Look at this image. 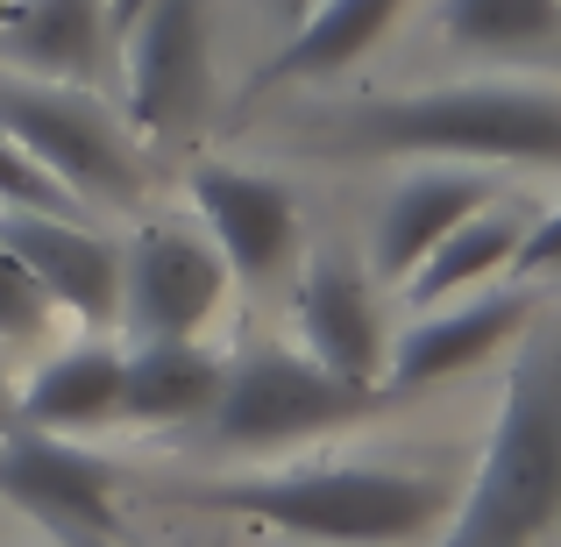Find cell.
Listing matches in <instances>:
<instances>
[{"label": "cell", "instance_id": "4", "mask_svg": "<svg viewBox=\"0 0 561 547\" xmlns=\"http://www.w3.org/2000/svg\"><path fill=\"white\" fill-rule=\"evenodd\" d=\"M391 406H405L391 384L334 377L306 349H249L220 377V398L199 420V441L220 455H277V448L320 441L334 426H356V420L391 412Z\"/></svg>", "mask_w": 561, "mask_h": 547}, {"label": "cell", "instance_id": "11", "mask_svg": "<svg viewBox=\"0 0 561 547\" xmlns=\"http://www.w3.org/2000/svg\"><path fill=\"white\" fill-rule=\"evenodd\" d=\"M299 342L313 363H328L334 377L356 384H383V363H391V342H383V314H377V285L356 257L342 249H320L299 277Z\"/></svg>", "mask_w": 561, "mask_h": 547}, {"label": "cell", "instance_id": "22", "mask_svg": "<svg viewBox=\"0 0 561 547\" xmlns=\"http://www.w3.org/2000/svg\"><path fill=\"white\" fill-rule=\"evenodd\" d=\"M512 271H519V277H548V271H561V214L526 220V242H519V257H512Z\"/></svg>", "mask_w": 561, "mask_h": 547}, {"label": "cell", "instance_id": "2", "mask_svg": "<svg viewBox=\"0 0 561 547\" xmlns=\"http://www.w3.org/2000/svg\"><path fill=\"white\" fill-rule=\"evenodd\" d=\"M179 505L234 512V520L277 526L313 547H426L455 520L448 469L420 463H313L277 477H220L171 491Z\"/></svg>", "mask_w": 561, "mask_h": 547}, {"label": "cell", "instance_id": "23", "mask_svg": "<svg viewBox=\"0 0 561 547\" xmlns=\"http://www.w3.org/2000/svg\"><path fill=\"white\" fill-rule=\"evenodd\" d=\"M14 426V384H8V369H0V434Z\"/></svg>", "mask_w": 561, "mask_h": 547}, {"label": "cell", "instance_id": "21", "mask_svg": "<svg viewBox=\"0 0 561 547\" xmlns=\"http://www.w3.org/2000/svg\"><path fill=\"white\" fill-rule=\"evenodd\" d=\"M43 328H50V299L22 271V257L0 242V342H36Z\"/></svg>", "mask_w": 561, "mask_h": 547}, {"label": "cell", "instance_id": "7", "mask_svg": "<svg viewBox=\"0 0 561 547\" xmlns=\"http://www.w3.org/2000/svg\"><path fill=\"white\" fill-rule=\"evenodd\" d=\"M0 498L14 512L43 526L65 547H100L122 540V520H114V469L100 463L93 448L65 434H36V426H8L0 434Z\"/></svg>", "mask_w": 561, "mask_h": 547}, {"label": "cell", "instance_id": "16", "mask_svg": "<svg viewBox=\"0 0 561 547\" xmlns=\"http://www.w3.org/2000/svg\"><path fill=\"white\" fill-rule=\"evenodd\" d=\"M122 420V349L114 342H79L65 356H50L36 377L14 391V426L36 434H100Z\"/></svg>", "mask_w": 561, "mask_h": 547}, {"label": "cell", "instance_id": "12", "mask_svg": "<svg viewBox=\"0 0 561 547\" xmlns=\"http://www.w3.org/2000/svg\"><path fill=\"white\" fill-rule=\"evenodd\" d=\"M526 320H534V292L526 285H505V292H491V299H469V306H455V314H426L420 328H405L391 342L383 384H391L398 398L434 391V384L462 377L469 363H483L505 342H519Z\"/></svg>", "mask_w": 561, "mask_h": 547}, {"label": "cell", "instance_id": "24", "mask_svg": "<svg viewBox=\"0 0 561 547\" xmlns=\"http://www.w3.org/2000/svg\"><path fill=\"white\" fill-rule=\"evenodd\" d=\"M306 8H313V0H277V14H285V22H299Z\"/></svg>", "mask_w": 561, "mask_h": 547}, {"label": "cell", "instance_id": "13", "mask_svg": "<svg viewBox=\"0 0 561 547\" xmlns=\"http://www.w3.org/2000/svg\"><path fill=\"white\" fill-rule=\"evenodd\" d=\"M0 50L43 86H93L107 50V0H0Z\"/></svg>", "mask_w": 561, "mask_h": 547}, {"label": "cell", "instance_id": "5", "mask_svg": "<svg viewBox=\"0 0 561 547\" xmlns=\"http://www.w3.org/2000/svg\"><path fill=\"white\" fill-rule=\"evenodd\" d=\"M0 136L36 157L79 206H136L142 200L136 143L85 86H43V79L0 86Z\"/></svg>", "mask_w": 561, "mask_h": 547}, {"label": "cell", "instance_id": "8", "mask_svg": "<svg viewBox=\"0 0 561 547\" xmlns=\"http://www.w3.org/2000/svg\"><path fill=\"white\" fill-rule=\"evenodd\" d=\"M228 299V263L199 228L157 220L122 249V328L136 342H199Z\"/></svg>", "mask_w": 561, "mask_h": 547}, {"label": "cell", "instance_id": "20", "mask_svg": "<svg viewBox=\"0 0 561 547\" xmlns=\"http://www.w3.org/2000/svg\"><path fill=\"white\" fill-rule=\"evenodd\" d=\"M0 206H28V214H65V220H79V200H71V192L57 185L28 150H14L8 136H0Z\"/></svg>", "mask_w": 561, "mask_h": 547}, {"label": "cell", "instance_id": "3", "mask_svg": "<svg viewBox=\"0 0 561 547\" xmlns=\"http://www.w3.org/2000/svg\"><path fill=\"white\" fill-rule=\"evenodd\" d=\"M561 520V328L519 349L497 426L440 547H540Z\"/></svg>", "mask_w": 561, "mask_h": 547}, {"label": "cell", "instance_id": "1", "mask_svg": "<svg viewBox=\"0 0 561 547\" xmlns=\"http://www.w3.org/2000/svg\"><path fill=\"white\" fill-rule=\"evenodd\" d=\"M306 157H426V164H526L561 171V93L548 86H426L313 107L277 136Z\"/></svg>", "mask_w": 561, "mask_h": 547}, {"label": "cell", "instance_id": "14", "mask_svg": "<svg viewBox=\"0 0 561 547\" xmlns=\"http://www.w3.org/2000/svg\"><path fill=\"white\" fill-rule=\"evenodd\" d=\"M398 14H405V0H313V8L291 22V43L249 79V100L277 93V86H313V79H334V71L363 65V57L391 36Z\"/></svg>", "mask_w": 561, "mask_h": 547}, {"label": "cell", "instance_id": "19", "mask_svg": "<svg viewBox=\"0 0 561 547\" xmlns=\"http://www.w3.org/2000/svg\"><path fill=\"white\" fill-rule=\"evenodd\" d=\"M440 43L462 57L561 50V0H440Z\"/></svg>", "mask_w": 561, "mask_h": 547}, {"label": "cell", "instance_id": "10", "mask_svg": "<svg viewBox=\"0 0 561 547\" xmlns=\"http://www.w3.org/2000/svg\"><path fill=\"white\" fill-rule=\"evenodd\" d=\"M0 242L22 257V271L43 285V299L79 314L85 328H114L122 320V249L107 235L79 228L65 214H28V206H0Z\"/></svg>", "mask_w": 561, "mask_h": 547}, {"label": "cell", "instance_id": "9", "mask_svg": "<svg viewBox=\"0 0 561 547\" xmlns=\"http://www.w3.org/2000/svg\"><path fill=\"white\" fill-rule=\"evenodd\" d=\"M185 185L206 220V242L228 263V277L271 285L291 263V249H299V200H291V185L242 171V164H192Z\"/></svg>", "mask_w": 561, "mask_h": 547}, {"label": "cell", "instance_id": "6", "mask_svg": "<svg viewBox=\"0 0 561 547\" xmlns=\"http://www.w3.org/2000/svg\"><path fill=\"white\" fill-rule=\"evenodd\" d=\"M128 122L192 136L214 114V0H136L122 22Z\"/></svg>", "mask_w": 561, "mask_h": 547}, {"label": "cell", "instance_id": "17", "mask_svg": "<svg viewBox=\"0 0 561 547\" xmlns=\"http://www.w3.org/2000/svg\"><path fill=\"white\" fill-rule=\"evenodd\" d=\"M228 363L206 342H136L122 349V420L136 426H192L214 412Z\"/></svg>", "mask_w": 561, "mask_h": 547}, {"label": "cell", "instance_id": "18", "mask_svg": "<svg viewBox=\"0 0 561 547\" xmlns=\"http://www.w3.org/2000/svg\"><path fill=\"white\" fill-rule=\"evenodd\" d=\"M519 242H526V220L505 214V206H483V214H469L462 228L448 235V242H434V249L420 257V271L405 277V299L420 306V314H434V306L455 299L462 285H483V277L512 271Z\"/></svg>", "mask_w": 561, "mask_h": 547}, {"label": "cell", "instance_id": "25", "mask_svg": "<svg viewBox=\"0 0 561 547\" xmlns=\"http://www.w3.org/2000/svg\"><path fill=\"white\" fill-rule=\"evenodd\" d=\"M554 277H561V271H554Z\"/></svg>", "mask_w": 561, "mask_h": 547}, {"label": "cell", "instance_id": "15", "mask_svg": "<svg viewBox=\"0 0 561 547\" xmlns=\"http://www.w3.org/2000/svg\"><path fill=\"white\" fill-rule=\"evenodd\" d=\"M483 206H497V179H483V171H420V179H405L377 214V277L405 285L426 249L448 242Z\"/></svg>", "mask_w": 561, "mask_h": 547}]
</instances>
